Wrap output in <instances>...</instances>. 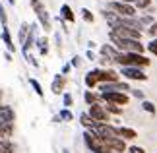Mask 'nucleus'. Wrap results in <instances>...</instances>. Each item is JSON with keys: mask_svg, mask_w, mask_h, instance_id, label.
Returning a JSON list of instances; mask_svg holds the SVG:
<instances>
[{"mask_svg": "<svg viewBox=\"0 0 157 153\" xmlns=\"http://www.w3.org/2000/svg\"><path fill=\"white\" fill-rule=\"evenodd\" d=\"M80 62H82L80 56H74V58H72V66H80Z\"/></svg>", "mask_w": 157, "mask_h": 153, "instance_id": "4c0bfd02", "label": "nucleus"}, {"mask_svg": "<svg viewBox=\"0 0 157 153\" xmlns=\"http://www.w3.org/2000/svg\"><path fill=\"white\" fill-rule=\"evenodd\" d=\"M2 41L6 43V48H8V52H14V51H16L14 43H12V37H10L8 27H2Z\"/></svg>", "mask_w": 157, "mask_h": 153, "instance_id": "6ab92c4d", "label": "nucleus"}, {"mask_svg": "<svg viewBox=\"0 0 157 153\" xmlns=\"http://www.w3.org/2000/svg\"><path fill=\"white\" fill-rule=\"evenodd\" d=\"M147 48H149V52H151V54L157 56V39H151V43L147 45Z\"/></svg>", "mask_w": 157, "mask_h": 153, "instance_id": "2f4dec72", "label": "nucleus"}, {"mask_svg": "<svg viewBox=\"0 0 157 153\" xmlns=\"http://www.w3.org/2000/svg\"><path fill=\"white\" fill-rule=\"evenodd\" d=\"M29 29H31V27H29L27 23H21V27H20V43H21V45L27 41V33H29Z\"/></svg>", "mask_w": 157, "mask_h": 153, "instance_id": "5701e85b", "label": "nucleus"}, {"mask_svg": "<svg viewBox=\"0 0 157 153\" xmlns=\"http://www.w3.org/2000/svg\"><path fill=\"white\" fill-rule=\"evenodd\" d=\"M83 142H86V145L91 149V153H113V149L107 145L105 140H101L99 136H95L91 130H87L86 134H83Z\"/></svg>", "mask_w": 157, "mask_h": 153, "instance_id": "7ed1b4c3", "label": "nucleus"}, {"mask_svg": "<svg viewBox=\"0 0 157 153\" xmlns=\"http://www.w3.org/2000/svg\"><path fill=\"white\" fill-rule=\"evenodd\" d=\"M144 111H146V113H151V114H155V105H153V103H149V101H144Z\"/></svg>", "mask_w": 157, "mask_h": 153, "instance_id": "c756f323", "label": "nucleus"}, {"mask_svg": "<svg viewBox=\"0 0 157 153\" xmlns=\"http://www.w3.org/2000/svg\"><path fill=\"white\" fill-rule=\"evenodd\" d=\"M103 99L109 103V105H126V103H128V95L111 91V93H103Z\"/></svg>", "mask_w": 157, "mask_h": 153, "instance_id": "9d476101", "label": "nucleus"}, {"mask_svg": "<svg viewBox=\"0 0 157 153\" xmlns=\"http://www.w3.org/2000/svg\"><path fill=\"white\" fill-rule=\"evenodd\" d=\"M132 95L138 97V99H144V91H140V89H134V91H132Z\"/></svg>", "mask_w": 157, "mask_h": 153, "instance_id": "e433bc0d", "label": "nucleus"}, {"mask_svg": "<svg viewBox=\"0 0 157 153\" xmlns=\"http://www.w3.org/2000/svg\"><path fill=\"white\" fill-rule=\"evenodd\" d=\"M122 76L128 78V79H140V82H146L147 79V76L140 68H132V66H122Z\"/></svg>", "mask_w": 157, "mask_h": 153, "instance_id": "9b49d317", "label": "nucleus"}, {"mask_svg": "<svg viewBox=\"0 0 157 153\" xmlns=\"http://www.w3.org/2000/svg\"><path fill=\"white\" fill-rule=\"evenodd\" d=\"M113 33L118 35L120 39H138V41H140V37H142V31L132 29V27H128V25H118V27H114Z\"/></svg>", "mask_w": 157, "mask_h": 153, "instance_id": "0eeeda50", "label": "nucleus"}, {"mask_svg": "<svg viewBox=\"0 0 157 153\" xmlns=\"http://www.w3.org/2000/svg\"><path fill=\"white\" fill-rule=\"evenodd\" d=\"M89 116H91L95 122H109V113H107V109L101 107L99 103L89 105Z\"/></svg>", "mask_w": 157, "mask_h": 153, "instance_id": "6e6552de", "label": "nucleus"}, {"mask_svg": "<svg viewBox=\"0 0 157 153\" xmlns=\"http://www.w3.org/2000/svg\"><path fill=\"white\" fill-rule=\"evenodd\" d=\"M128 153H146L142 147H138V145H132V147L128 149Z\"/></svg>", "mask_w": 157, "mask_h": 153, "instance_id": "f704fd0d", "label": "nucleus"}, {"mask_svg": "<svg viewBox=\"0 0 157 153\" xmlns=\"http://www.w3.org/2000/svg\"><path fill=\"white\" fill-rule=\"evenodd\" d=\"M117 130H118V136L122 140H134V138H138L136 130H132V128H117Z\"/></svg>", "mask_w": 157, "mask_h": 153, "instance_id": "aec40b11", "label": "nucleus"}, {"mask_svg": "<svg viewBox=\"0 0 157 153\" xmlns=\"http://www.w3.org/2000/svg\"><path fill=\"white\" fill-rule=\"evenodd\" d=\"M103 93H111V91H114V93H124V91H132L128 83L124 82H113V83H101L99 87Z\"/></svg>", "mask_w": 157, "mask_h": 153, "instance_id": "1a4fd4ad", "label": "nucleus"}, {"mask_svg": "<svg viewBox=\"0 0 157 153\" xmlns=\"http://www.w3.org/2000/svg\"><path fill=\"white\" fill-rule=\"evenodd\" d=\"M109 10L118 14L120 17H134L136 16V8L128 2H122V0H111L109 4Z\"/></svg>", "mask_w": 157, "mask_h": 153, "instance_id": "20e7f679", "label": "nucleus"}, {"mask_svg": "<svg viewBox=\"0 0 157 153\" xmlns=\"http://www.w3.org/2000/svg\"><path fill=\"white\" fill-rule=\"evenodd\" d=\"M149 4H151V0H138V2H136L138 10H144V8H147Z\"/></svg>", "mask_w": 157, "mask_h": 153, "instance_id": "473e14b6", "label": "nucleus"}, {"mask_svg": "<svg viewBox=\"0 0 157 153\" xmlns=\"http://www.w3.org/2000/svg\"><path fill=\"white\" fill-rule=\"evenodd\" d=\"M83 97H86V103H87V105H95L97 99H99V97L95 95V93H91V91H86V95H83Z\"/></svg>", "mask_w": 157, "mask_h": 153, "instance_id": "393cba45", "label": "nucleus"}, {"mask_svg": "<svg viewBox=\"0 0 157 153\" xmlns=\"http://www.w3.org/2000/svg\"><path fill=\"white\" fill-rule=\"evenodd\" d=\"M111 41L114 43V47L118 48V51H122V52H138V54H142L144 52V45L138 39H120L118 35H114L111 31Z\"/></svg>", "mask_w": 157, "mask_h": 153, "instance_id": "f257e3e1", "label": "nucleus"}, {"mask_svg": "<svg viewBox=\"0 0 157 153\" xmlns=\"http://www.w3.org/2000/svg\"><path fill=\"white\" fill-rule=\"evenodd\" d=\"M147 33L151 35V37H155V35H157V23H151V25H149V29H147Z\"/></svg>", "mask_w": 157, "mask_h": 153, "instance_id": "72a5a7b5", "label": "nucleus"}, {"mask_svg": "<svg viewBox=\"0 0 157 153\" xmlns=\"http://www.w3.org/2000/svg\"><path fill=\"white\" fill-rule=\"evenodd\" d=\"M0 23H2V27H8V17H6V12H4L2 4H0Z\"/></svg>", "mask_w": 157, "mask_h": 153, "instance_id": "bb28decb", "label": "nucleus"}, {"mask_svg": "<svg viewBox=\"0 0 157 153\" xmlns=\"http://www.w3.org/2000/svg\"><path fill=\"white\" fill-rule=\"evenodd\" d=\"M64 83H66V78L62 74L54 76V79H52V93L60 95V93H62V89H64Z\"/></svg>", "mask_w": 157, "mask_h": 153, "instance_id": "2eb2a0df", "label": "nucleus"}, {"mask_svg": "<svg viewBox=\"0 0 157 153\" xmlns=\"http://www.w3.org/2000/svg\"><path fill=\"white\" fill-rule=\"evenodd\" d=\"M101 54H103L107 60L114 62V60H117V56H118V51H117V48H113L111 45H103V47H101Z\"/></svg>", "mask_w": 157, "mask_h": 153, "instance_id": "dca6fc26", "label": "nucleus"}, {"mask_svg": "<svg viewBox=\"0 0 157 153\" xmlns=\"http://www.w3.org/2000/svg\"><path fill=\"white\" fill-rule=\"evenodd\" d=\"M80 122H82V124L86 126V128H89V130H91V128H93L95 124H97V122H95V120L91 118V116H89V113H83V114L80 116Z\"/></svg>", "mask_w": 157, "mask_h": 153, "instance_id": "4be33fe9", "label": "nucleus"}, {"mask_svg": "<svg viewBox=\"0 0 157 153\" xmlns=\"http://www.w3.org/2000/svg\"><path fill=\"white\" fill-rule=\"evenodd\" d=\"M37 43H39V51H41V54H47V52H49V47H47V45H49V41H47L45 37H41Z\"/></svg>", "mask_w": 157, "mask_h": 153, "instance_id": "a878e982", "label": "nucleus"}, {"mask_svg": "<svg viewBox=\"0 0 157 153\" xmlns=\"http://www.w3.org/2000/svg\"><path fill=\"white\" fill-rule=\"evenodd\" d=\"M70 68H72V64H66L64 68H62V76H64V74H68V72H70Z\"/></svg>", "mask_w": 157, "mask_h": 153, "instance_id": "58836bf2", "label": "nucleus"}, {"mask_svg": "<svg viewBox=\"0 0 157 153\" xmlns=\"http://www.w3.org/2000/svg\"><path fill=\"white\" fill-rule=\"evenodd\" d=\"M107 145H109L113 151H118V153H122V151L126 149L122 138H111V140H107Z\"/></svg>", "mask_w": 157, "mask_h": 153, "instance_id": "4468645a", "label": "nucleus"}, {"mask_svg": "<svg viewBox=\"0 0 157 153\" xmlns=\"http://www.w3.org/2000/svg\"><path fill=\"white\" fill-rule=\"evenodd\" d=\"M64 105H66V107L72 105V95H70V93H64Z\"/></svg>", "mask_w": 157, "mask_h": 153, "instance_id": "c9c22d12", "label": "nucleus"}, {"mask_svg": "<svg viewBox=\"0 0 157 153\" xmlns=\"http://www.w3.org/2000/svg\"><path fill=\"white\" fill-rule=\"evenodd\" d=\"M105 109H107V113H113V114H120V113H122V109H120L118 105H107Z\"/></svg>", "mask_w": 157, "mask_h": 153, "instance_id": "7c9ffc66", "label": "nucleus"}, {"mask_svg": "<svg viewBox=\"0 0 157 153\" xmlns=\"http://www.w3.org/2000/svg\"><path fill=\"white\" fill-rule=\"evenodd\" d=\"M99 83V70H91L86 74V85L87 87H95Z\"/></svg>", "mask_w": 157, "mask_h": 153, "instance_id": "f3484780", "label": "nucleus"}, {"mask_svg": "<svg viewBox=\"0 0 157 153\" xmlns=\"http://www.w3.org/2000/svg\"><path fill=\"white\" fill-rule=\"evenodd\" d=\"M91 132L95 134V136H99L101 140H111V138H120L118 136V130L114 126H111V124H107V122H97L93 128H91Z\"/></svg>", "mask_w": 157, "mask_h": 153, "instance_id": "39448f33", "label": "nucleus"}, {"mask_svg": "<svg viewBox=\"0 0 157 153\" xmlns=\"http://www.w3.org/2000/svg\"><path fill=\"white\" fill-rule=\"evenodd\" d=\"M8 2H10V4H16V0H8Z\"/></svg>", "mask_w": 157, "mask_h": 153, "instance_id": "a19ab883", "label": "nucleus"}, {"mask_svg": "<svg viewBox=\"0 0 157 153\" xmlns=\"http://www.w3.org/2000/svg\"><path fill=\"white\" fill-rule=\"evenodd\" d=\"M31 8H33L35 14H37V20L41 23V27H43L45 31H51V16H49V12L45 10V6L41 4V0H31Z\"/></svg>", "mask_w": 157, "mask_h": 153, "instance_id": "423d86ee", "label": "nucleus"}, {"mask_svg": "<svg viewBox=\"0 0 157 153\" xmlns=\"http://www.w3.org/2000/svg\"><path fill=\"white\" fill-rule=\"evenodd\" d=\"M60 16H62V20H66V21H76V16H74V12H72V8L68 4H64L62 8H60Z\"/></svg>", "mask_w": 157, "mask_h": 153, "instance_id": "a211bd4d", "label": "nucleus"}, {"mask_svg": "<svg viewBox=\"0 0 157 153\" xmlns=\"http://www.w3.org/2000/svg\"><path fill=\"white\" fill-rule=\"evenodd\" d=\"M122 2H128V4H132V2H134V4H136L138 0H122Z\"/></svg>", "mask_w": 157, "mask_h": 153, "instance_id": "ea45409f", "label": "nucleus"}, {"mask_svg": "<svg viewBox=\"0 0 157 153\" xmlns=\"http://www.w3.org/2000/svg\"><path fill=\"white\" fill-rule=\"evenodd\" d=\"M114 62L120 66H132V68H140V66H149V58L138 52H118V56Z\"/></svg>", "mask_w": 157, "mask_h": 153, "instance_id": "f03ea898", "label": "nucleus"}, {"mask_svg": "<svg viewBox=\"0 0 157 153\" xmlns=\"http://www.w3.org/2000/svg\"><path fill=\"white\" fill-rule=\"evenodd\" d=\"M99 82H103V83L118 82V74L114 70H99Z\"/></svg>", "mask_w": 157, "mask_h": 153, "instance_id": "ddd939ff", "label": "nucleus"}, {"mask_svg": "<svg viewBox=\"0 0 157 153\" xmlns=\"http://www.w3.org/2000/svg\"><path fill=\"white\" fill-rule=\"evenodd\" d=\"M12 136V124L8 122H0V140H6Z\"/></svg>", "mask_w": 157, "mask_h": 153, "instance_id": "412c9836", "label": "nucleus"}, {"mask_svg": "<svg viewBox=\"0 0 157 153\" xmlns=\"http://www.w3.org/2000/svg\"><path fill=\"white\" fill-rule=\"evenodd\" d=\"M82 16H83V20H86L87 23H91V21H93V14H91V12H89L87 8H82Z\"/></svg>", "mask_w": 157, "mask_h": 153, "instance_id": "cd10ccee", "label": "nucleus"}, {"mask_svg": "<svg viewBox=\"0 0 157 153\" xmlns=\"http://www.w3.org/2000/svg\"><path fill=\"white\" fill-rule=\"evenodd\" d=\"M14 118H16L14 109L8 107V105H0V122H8V124H12Z\"/></svg>", "mask_w": 157, "mask_h": 153, "instance_id": "f8f14e48", "label": "nucleus"}, {"mask_svg": "<svg viewBox=\"0 0 157 153\" xmlns=\"http://www.w3.org/2000/svg\"><path fill=\"white\" fill-rule=\"evenodd\" d=\"M74 116H72V113L68 111V109H64V111H60V120H66V122H70Z\"/></svg>", "mask_w": 157, "mask_h": 153, "instance_id": "c85d7f7f", "label": "nucleus"}, {"mask_svg": "<svg viewBox=\"0 0 157 153\" xmlns=\"http://www.w3.org/2000/svg\"><path fill=\"white\" fill-rule=\"evenodd\" d=\"M0 99H2V91H0Z\"/></svg>", "mask_w": 157, "mask_h": 153, "instance_id": "79ce46f5", "label": "nucleus"}, {"mask_svg": "<svg viewBox=\"0 0 157 153\" xmlns=\"http://www.w3.org/2000/svg\"><path fill=\"white\" fill-rule=\"evenodd\" d=\"M0 142H2V140H0Z\"/></svg>", "mask_w": 157, "mask_h": 153, "instance_id": "37998d69", "label": "nucleus"}, {"mask_svg": "<svg viewBox=\"0 0 157 153\" xmlns=\"http://www.w3.org/2000/svg\"><path fill=\"white\" fill-rule=\"evenodd\" d=\"M29 83H31V87L35 89V93H37L39 97H43V87H41V83L37 82V79H33V78H31V79H29Z\"/></svg>", "mask_w": 157, "mask_h": 153, "instance_id": "b1692460", "label": "nucleus"}]
</instances>
